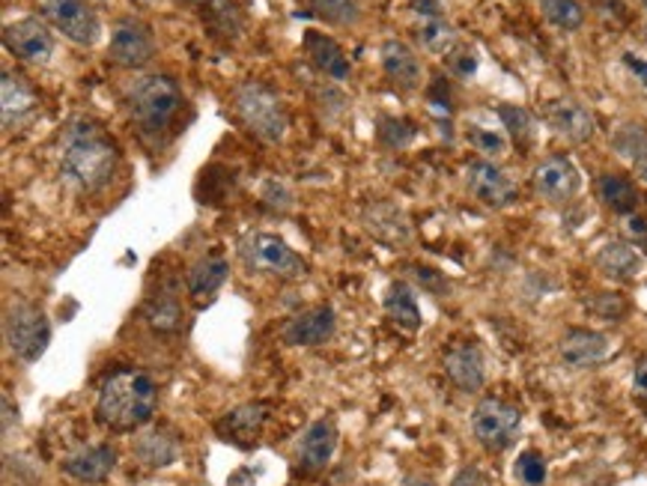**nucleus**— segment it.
Here are the masks:
<instances>
[{
  "instance_id": "nucleus-14",
  "label": "nucleus",
  "mask_w": 647,
  "mask_h": 486,
  "mask_svg": "<svg viewBox=\"0 0 647 486\" xmlns=\"http://www.w3.org/2000/svg\"><path fill=\"white\" fill-rule=\"evenodd\" d=\"M546 123L552 125L555 135H561L570 144H585L596 132V120L591 108L575 99H555L546 104Z\"/></svg>"
},
{
  "instance_id": "nucleus-22",
  "label": "nucleus",
  "mask_w": 647,
  "mask_h": 486,
  "mask_svg": "<svg viewBox=\"0 0 647 486\" xmlns=\"http://www.w3.org/2000/svg\"><path fill=\"white\" fill-rule=\"evenodd\" d=\"M305 52H308L310 63H314L326 78H331V81H347V78H350L352 66L350 60H347V54H343V48H340L338 42L331 40V36H326V33H305Z\"/></svg>"
},
{
  "instance_id": "nucleus-7",
  "label": "nucleus",
  "mask_w": 647,
  "mask_h": 486,
  "mask_svg": "<svg viewBox=\"0 0 647 486\" xmlns=\"http://www.w3.org/2000/svg\"><path fill=\"white\" fill-rule=\"evenodd\" d=\"M519 427H523V412L507 400L483 397L481 404L474 406L472 433L483 451H490V454H502L514 445Z\"/></svg>"
},
{
  "instance_id": "nucleus-45",
  "label": "nucleus",
  "mask_w": 647,
  "mask_h": 486,
  "mask_svg": "<svg viewBox=\"0 0 647 486\" xmlns=\"http://www.w3.org/2000/svg\"><path fill=\"white\" fill-rule=\"evenodd\" d=\"M624 63H627L629 69H633V73L638 75V81H641L647 87V63L638 60V57H633V54H624Z\"/></svg>"
},
{
  "instance_id": "nucleus-21",
  "label": "nucleus",
  "mask_w": 647,
  "mask_h": 486,
  "mask_svg": "<svg viewBox=\"0 0 647 486\" xmlns=\"http://www.w3.org/2000/svg\"><path fill=\"white\" fill-rule=\"evenodd\" d=\"M382 69H385V75H388L391 81L397 84L401 90H415V87H421V60H418V54L412 52L406 42L388 40L382 45Z\"/></svg>"
},
{
  "instance_id": "nucleus-47",
  "label": "nucleus",
  "mask_w": 647,
  "mask_h": 486,
  "mask_svg": "<svg viewBox=\"0 0 647 486\" xmlns=\"http://www.w3.org/2000/svg\"><path fill=\"white\" fill-rule=\"evenodd\" d=\"M12 412H19V409H12V400L3 394V433L12 430Z\"/></svg>"
},
{
  "instance_id": "nucleus-6",
  "label": "nucleus",
  "mask_w": 647,
  "mask_h": 486,
  "mask_svg": "<svg viewBox=\"0 0 647 486\" xmlns=\"http://www.w3.org/2000/svg\"><path fill=\"white\" fill-rule=\"evenodd\" d=\"M239 257L251 272H263V275H275V278L298 280L308 275V263L298 257L284 239L266 233V230L248 233L239 242Z\"/></svg>"
},
{
  "instance_id": "nucleus-36",
  "label": "nucleus",
  "mask_w": 647,
  "mask_h": 486,
  "mask_svg": "<svg viewBox=\"0 0 647 486\" xmlns=\"http://www.w3.org/2000/svg\"><path fill=\"white\" fill-rule=\"evenodd\" d=\"M588 308H591L600 320H608V322L624 320L629 311L627 299H621L617 292H600V296H594V299L588 301Z\"/></svg>"
},
{
  "instance_id": "nucleus-16",
  "label": "nucleus",
  "mask_w": 647,
  "mask_h": 486,
  "mask_svg": "<svg viewBox=\"0 0 647 486\" xmlns=\"http://www.w3.org/2000/svg\"><path fill=\"white\" fill-rule=\"evenodd\" d=\"M445 373L460 391H481L486 383V362H483L481 346L472 341L453 343L451 350L445 352Z\"/></svg>"
},
{
  "instance_id": "nucleus-25",
  "label": "nucleus",
  "mask_w": 647,
  "mask_h": 486,
  "mask_svg": "<svg viewBox=\"0 0 647 486\" xmlns=\"http://www.w3.org/2000/svg\"><path fill=\"white\" fill-rule=\"evenodd\" d=\"M268 421V406L263 404H245L237 406L233 412H227L221 421H218V433L224 439H233V442H251L257 439V433L263 430V424Z\"/></svg>"
},
{
  "instance_id": "nucleus-18",
  "label": "nucleus",
  "mask_w": 647,
  "mask_h": 486,
  "mask_svg": "<svg viewBox=\"0 0 647 486\" xmlns=\"http://www.w3.org/2000/svg\"><path fill=\"white\" fill-rule=\"evenodd\" d=\"M338 427L331 418H319L305 430L301 442H298V466L317 475V472H326V466L331 463V456L338 451Z\"/></svg>"
},
{
  "instance_id": "nucleus-26",
  "label": "nucleus",
  "mask_w": 647,
  "mask_h": 486,
  "mask_svg": "<svg viewBox=\"0 0 647 486\" xmlns=\"http://www.w3.org/2000/svg\"><path fill=\"white\" fill-rule=\"evenodd\" d=\"M134 456L150 468H165L179 460V439L165 430H146L134 439Z\"/></svg>"
},
{
  "instance_id": "nucleus-32",
  "label": "nucleus",
  "mask_w": 647,
  "mask_h": 486,
  "mask_svg": "<svg viewBox=\"0 0 647 486\" xmlns=\"http://www.w3.org/2000/svg\"><path fill=\"white\" fill-rule=\"evenodd\" d=\"M540 12L558 31L573 33L585 24V10L579 0H540Z\"/></svg>"
},
{
  "instance_id": "nucleus-38",
  "label": "nucleus",
  "mask_w": 647,
  "mask_h": 486,
  "mask_svg": "<svg viewBox=\"0 0 647 486\" xmlns=\"http://www.w3.org/2000/svg\"><path fill=\"white\" fill-rule=\"evenodd\" d=\"M412 135H415V129L406 120H385V125L380 129V137L388 146H403L409 144Z\"/></svg>"
},
{
  "instance_id": "nucleus-51",
  "label": "nucleus",
  "mask_w": 647,
  "mask_h": 486,
  "mask_svg": "<svg viewBox=\"0 0 647 486\" xmlns=\"http://www.w3.org/2000/svg\"><path fill=\"white\" fill-rule=\"evenodd\" d=\"M641 3H645V10H647V0H641Z\"/></svg>"
},
{
  "instance_id": "nucleus-50",
  "label": "nucleus",
  "mask_w": 647,
  "mask_h": 486,
  "mask_svg": "<svg viewBox=\"0 0 647 486\" xmlns=\"http://www.w3.org/2000/svg\"><path fill=\"white\" fill-rule=\"evenodd\" d=\"M174 3H212V0H174Z\"/></svg>"
},
{
  "instance_id": "nucleus-43",
  "label": "nucleus",
  "mask_w": 647,
  "mask_h": 486,
  "mask_svg": "<svg viewBox=\"0 0 647 486\" xmlns=\"http://www.w3.org/2000/svg\"><path fill=\"white\" fill-rule=\"evenodd\" d=\"M409 7L424 19H442L445 15V3L442 0H409Z\"/></svg>"
},
{
  "instance_id": "nucleus-41",
  "label": "nucleus",
  "mask_w": 647,
  "mask_h": 486,
  "mask_svg": "<svg viewBox=\"0 0 647 486\" xmlns=\"http://www.w3.org/2000/svg\"><path fill=\"white\" fill-rule=\"evenodd\" d=\"M412 272H415V278L421 280L427 290L436 292V296H448V280L439 272H432L430 266H412Z\"/></svg>"
},
{
  "instance_id": "nucleus-29",
  "label": "nucleus",
  "mask_w": 647,
  "mask_h": 486,
  "mask_svg": "<svg viewBox=\"0 0 647 486\" xmlns=\"http://www.w3.org/2000/svg\"><path fill=\"white\" fill-rule=\"evenodd\" d=\"M612 150L617 156L627 158L633 165L647 162V125L645 123H621L612 135Z\"/></svg>"
},
{
  "instance_id": "nucleus-39",
  "label": "nucleus",
  "mask_w": 647,
  "mask_h": 486,
  "mask_svg": "<svg viewBox=\"0 0 647 486\" xmlns=\"http://www.w3.org/2000/svg\"><path fill=\"white\" fill-rule=\"evenodd\" d=\"M263 200H266L272 209H277V212H287V209L293 207V197H289V191L281 186V183H275V179H268L266 186H263Z\"/></svg>"
},
{
  "instance_id": "nucleus-46",
  "label": "nucleus",
  "mask_w": 647,
  "mask_h": 486,
  "mask_svg": "<svg viewBox=\"0 0 647 486\" xmlns=\"http://www.w3.org/2000/svg\"><path fill=\"white\" fill-rule=\"evenodd\" d=\"M230 486H254V472L251 468H239L237 475H230Z\"/></svg>"
},
{
  "instance_id": "nucleus-10",
  "label": "nucleus",
  "mask_w": 647,
  "mask_h": 486,
  "mask_svg": "<svg viewBox=\"0 0 647 486\" xmlns=\"http://www.w3.org/2000/svg\"><path fill=\"white\" fill-rule=\"evenodd\" d=\"M465 186H469L478 203L490 209H507L519 197L514 179L504 174L502 167L493 165L490 158H474L465 165Z\"/></svg>"
},
{
  "instance_id": "nucleus-27",
  "label": "nucleus",
  "mask_w": 647,
  "mask_h": 486,
  "mask_svg": "<svg viewBox=\"0 0 647 486\" xmlns=\"http://www.w3.org/2000/svg\"><path fill=\"white\" fill-rule=\"evenodd\" d=\"M596 197L606 209H612L615 216H633L638 207V191L629 183L627 176L621 174H603L596 179Z\"/></svg>"
},
{
  "instance_id": "nucleus-13",
  "label": "nucleus",
  "mask_w": 647,
  "mask_h": 486,
  "mask_svg": "<svg viewBox=\"0 0 647 486\" xmlns=\"http://www.w3.org/2000/svg\"><path fill=\"white\" fill-rule=\"evenodd\" d=\"M582 188V174L567 156H549L535 167V191L546 203H567Z\"/></svg>"
},
{
  "instance_id": "nucleus-34",
  "label": "nucleus",
  "mask_w": 647,
  "mask_h": 486,
  "mask_svg": "<svg viewBox=\"0 0 647 486\" xmlns=\"http://www.w3.org/2000/svg\"><path fill=\"white\" fill-rule=\"evenodd\" d=\"M310 10L335 27H352L361 19L359 0H310Z\"/></svg>"
},
{
  "instance_id": "nucleus-49",
  "label": "nucleus",
  "mask_w": 647,
  "mask_h": 486,
  "mask_svg": "<svg viewBox=\"0 0 647 486\" xmlns=\"http://www.w3.org/2000/svg\"><path fill=\"white\" fill-rule=\"evenodd\" d=\"M636 170H638V176H641V179H645V183H647V162H641V165H636Z\"/></svg>"
},
{
  "instance_id": "nucleus-3",
  "label": "nucleus",
  "mask_w": 647,
  "mask_h": 486,
  "mask_svg": "<svg viewBox=\"0 0 647 486\" xmlns=\"http://www.w3.org/2000/svg\"><path fill=\"white\" fill-rule=\"evenodd\" d=\"M183 108V90L171 75H146L129 93V114L144 137H158L167 132Z\"/></svg>"
},
{
  "instance_id": "nucleus-23",
  "label": "nucleus",
  "mask_w": 647,
  "mask_h": 486,
  "mask_svg": "<svg viewBox=\"0 0 647 486\" xmlns=\"http://www.w3.org/2000/svg\"><path fill=\"white\" fill-rule=\"evenodd\" d=\"M0 108H3V125L7 129H15L21 125L28 117L36 111V96L28 84L21 81L19 75L3 73V81H0Z\"/></svg>"
},
{
  "instance_id": "nucleus-48",
  "label": "nucleus",
  "mask_w": 647,
  "mask_h": 486,
  "mask_svg": "<svg viewBox=\"0 0 647 486\" xmlns=\"http://www.w3.org/2000/svg\"><path fill=\"white\" fill-rule=\"evenodd\" d=\"M401 486H436V484H432L430 477H406Z\"/></svg>"
},
{
  "instance_id": "nucleus-8",
  "label": "nucleus",
  "mask_w": 647,
  "mask_h": 486,
  "mask_svg": "<svg viewBox=\"0 0 647 486\" xmlns=\"http://www.w3.org/2000/svg\"><path fill=\"white\" fill-rule=\"evenodd\" d=\"M42 10L48 15L54 27L73 40L75 45H84L90 48L102 36V24H99V15L92 12V7L87 0H42Z\"/></svg>"
},
{
  "instance_id": "nucleus-1",
  "label": "nucleus",
  "mask_w": 647,
  "mask_h": 486,
  "mask_svg": "<svg viewBox=\"0 0 647 486\" xmlns=\"http://www.w3.org/2000/svg\"><path fill=\"white\" fill-rule=\"evenodd\" d=\"M120 150L102 125L90 117H75L61 137V174L78 191H99L113 179Z\"/></svg>"
},
{
  "instance_id": "nucleus-2",
  "label": "nucleus",
  "mask_w": 647,
  "mask_h": 486,
  "mask_svg": "<svg viewBox=\"0 0 647 486\" xmlns=\"http://www.w3.org/2000/svg\"><path fill=\"white\" fill-rule=\"evenodd\" d=\"M158 406V388L153 376L134 367L113 371L96 397V421L117 433H132L150 424Z\"/></svg>"
},
{
  "instance_id": "nucleus-35",
  "label": "nucleus",
  "mask_w": 647,
  "mask_h": 486,
  "mask_svg": "<svg viewBox=\"0 0 647 486\" xmlns=\"http://www.w3.org/2000/svg\"><path fill=\"white\" fill-rule=\"evenodd\" d=\"M516 481L523 486H544L549 468H546V456L540 451H523L514 466Z\"/></svg>"
},
{
  "instance_id": "nucleus-28",
  "label": "nucleus",
  "mask_w": 647,
  "mask_h": 486,
  "mask_svg": "<svg viewBox=\"0 0 647 486\" xmlns=\"http://www.w3.org/2000/svg\"><path fill=\"white\" fill-rule=\"evenodd\" d=\"M385 313L391 320L397 322L401 329L418 331L421 329V308H418V299H415V290L403 280H394L385 292Z\"/></svg>"
},
{
  "instance_id": "nucleus-31",
  "label": "nucleus",
  "mask_w": 647,
  "mask_h": 486,
  "mask_svg": "<svg viewBox=\"0 0 647 486\" xmlns=\"http://www.w3.org/2000/svg\"><path fill=\"white\" fill-rule=\"evenodd\" d=\"M418 42H421L424 52L448 57V54L457 48V31H453V24H448L445 19H427L421 27H418Z\"/></svg>"
},
{
  "instance_id": "nucleus-15",
  "label": "nucleus",
  "mask_w": 647,
  "mask_h": 486,
  "mask_svg": "<svg viewBox=\"0 0 647 486\" xmlns=\"http://www.w3.org/2000/svg\"><path fill=\"white\" fill-rule=\"evenodd\" d=\"M558 355L567 367L573 371H585V367H596L608 355V338L603 331L594 329H567L558 341Z\"/></svg>"
},
{
  "instance_id": "nucleus-19",
  "label": "nucleus",
  "mask_w": 647,
  "mask_h": 486,
  "mask_svg": "<svg viewBox=\"0 0 647 486\" xmlns=\"http://www.w3.org/2000/svg\"><path fill=\"white\" fill-rule=\"evenodd\" d=\"M117 466V451L111 445H90L63 460V472L81 484H102Z\"/></svg>"
},
{
  "instance_id": "nucleus-5",
  "label": "nucleus",
  "mask_w": 647,
  "mask_h": 486,
  "mask_svg": "<svg viewBox=\"0 0 647 486\" xmlns=\"http://www.w3.org/2000/svg\"><path fill=\"white\" fill-rule=\"evenodd\" d=\"M3 338L15 358L21 362H40L48 343H52V322L36 301H12L3 317Z\"/></svg>"
},
{
  "instance_id": "nucleus-40",
  "label": "nucleus",
  "mask_w": 647,
  "mask_h": 486,
  "mask_svg": "<svg viewBox=\"0 0 647 486\" xmlns=\"http://www.w3.org/2000/svg\"><path fill=\"white\" fill-rule=\"evenodd\" d=\"M448 66H451L453 75H460V78H469L478 69V57L472 52H462V48H453L448 54Z\"/></svg>"
},
{
  "instance_id": "nucleus-42",
  "label": "nucleus",
  "mask_w": 647,
  "mask_h": 486,
  "mask_svg": "<svg viewBox=\"0 0 647 486\" xmlns=\"http://www.w3.org/2000/svg\"><path fill=\"white\" fill-rule=\"evenodd\" d=\"M451 486H490L486 472L478 466H462L457 475L451 477Z\"/></svg>"
},
{
  "instance_id": "nucleus-12",
  "label": "nucleus",
  "mask_w": 647,
  "mask_h": 486,
  "mask_svg": "<svg viewBox=\"0 0 647 486\" xmlns=\"http://www.w3.org/2000/svg\"><path fill=\"white\" fill-rule=\"evenodd\" d=\"M338 331V313L331 305H314L308 311L293 313L284 329H281V338L289 343V346H322L329 343Z\"/></svg>"
},
{
  "instance_id": "nucleus-9",
  "label": "nucleus",
  "mask_w": 647,
  "mask_h": 486,
  "mask_svg": "<svg viewBox=\"0 0 647 486\" xmlns=\"http://www.w3.org/2000/svg\"><path fill=\"white\" fill-rule=\"evenodd\" d=\"M108 54L117 66L123 69H141L155 57V36L150 24L141 19H120L113 24L111 42H108Z\"/></svg>"
},
{
  "instance_id": "nucleus-17",
  "label": "nucleus",
  "mask_w": 647,
  "mask_h": 486,
  "mask_svg": "<svg viewBox=\"0 0 647 486\" xmlns=\"http://www.w3.org/2000/svg\"><path fill=\"white\" fill-rule=\"evenodd\" d=\"M361 221L364 228L376 242L388 245V248H403L412 242V228L409 218L403 216V209H397L394 203H368L364 212H361Z\"/></svg>"
},
{
  "instance_id": "nucleus-30",
  "label": "nucleus",
  "mask_w": 647,
  "mask_h": 486,
  "mask_svg": "<svg viewBox=\"0 0 647 486\" xmlns=\"http://www.w3.org/2000/svg\"><path fill=\"white\" fill-rule=\"evenodd\" d=\"M144 317L155 331H176L183 322V305L174 292H158L146 301Z\"/></svg>"
},
{
  "instance_id": "nucleus-44",
  "label": "nucleus",
  "mask_w": 647,
  "mask_h": 486,
  "mask_svg": "<svg viewBox=\"0 0 647 486\" xmlns=\"http://www.w3.org/2000/svg\"><path fill=\"white\" fill-rule=\"evenodd\" d=\"M633 391H636L641 400H647V355L636 362V371H633Z\"/></svg>"
},
{
  "instance_id": "nucleus-4",
  "label": "nucleus",
  "mask_w": 647,
  "mask_h": 486,
  "mask_svg": "<svg viewBox=\"0 0 647 486\" xmlns=\"http://www.w3.org/2000/svg\"><path fill=\"white\" fill-rule=\"evenodd\" d=\"M233 108L251 135H257L266 144H281L287 137L289 114L284 99L260 81L239 84L233 93Z\"/></svg>"
},
{
  "instance_id": "nucleus-24",
  "label": "nucleus",
  "mask_w": 647,
  "mask_h": 486,
  "mask_svg": "<svg viewBox=\"0 0 647 486\" xmlns=\"http://www.w3.org/2000/svg\"><path fill=\"white\" fill-rule=\"evenodd\" d=\"M227 278H230V263L224 257H218V254H206L188 269L185 287H188V292L195 299H204V296H216L227 284Z\"/></svg>"
},
{
  "instance_id": "nucleus-11",
  "label": "nucleus",
  "mask_w": 647,
  "mask_h": 486,
  "mask_svg": "<svg viewBox=\"0 0 647 486\" xmlns=\"http://www.w3.org/2000/svg\"><path fill=\"white\" fill-rule=\"evenodd\" d=\"M3 45H7V52H10L12 57H19V60L24 63H33V66L48 63L54 54L52 31H48L40 19L10 21V24L3 27Z\"/></svg>"
},
{
  "instance_id": "nucleus-33",
  "label": "nucleus",
  "mask_w": 647,
  "mask_h": 486,
  "mask_svg": "<svg viewBox=\"0 0 647 486\" xmlns=\"http://www.w3.org/2000/svg\"><path fill=\"white\" fill-rule=\"evenodd\" d=\"M495 114L502 117V123L507 125V135L514 137L516 146H531L537 135V123L535 117L528 114L525 108L519 104H498Z\"/></svg>"
},
{
  "instance_id": "nucleus-37",
  "label": "nucleus",
  "mask_w": 647,
  "mask_h": 486,
  "mask_svg": "<svg viewBox=\"0 0 647 486\" xmlns=\"http://www.w3.org/2000/svg\"><path fill=\"white\" fill-rule=\"evenodd\" d=\"M469 137H472L474 150H481L483 156H502L507 150V141H504L498 132H490V129H481V125H472L469 129Z\"/></svg>"
},
{
  "instance_id": "nucleus-20",
  "label": "nucleus",
  "mask_w": 647,
  "mask_h": 486,
  "mask_svg": "<svg viewBox=\"0 0 647 486\" xmlns=\"http://www.w3.org/2000/svg\"><path fill=\"white\" fill-rule=\"evenodd\" d=\"M596 269L603 272L606 278L612 280H636L641 272H645V257H641V251L633 248L629 242H606L603 248L596 251Z\"/></svg>"
}]
</instances>
